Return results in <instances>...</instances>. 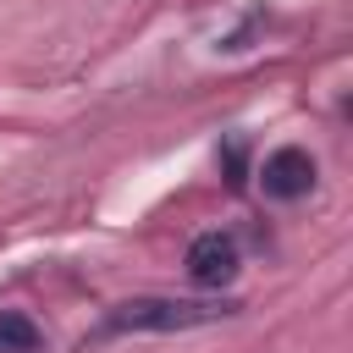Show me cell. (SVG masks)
Wrapping results in <instances>:
<instances>
[{
	"mask_svg": "<svg viewBox=\"0 0 353 353\" xmlns=\"http://www.w3.org/2000/svg\"><path fill=\"white\" fill-rule=\"evenodd\" d=\"M44 347V331L17 314V309H0V353H39Z\"/></svg>",
	"mask_w": 353,
	"mask_h": 353,
	"instance_id": "277c9868",
	"label": "cell"
},
{
	"mask_svg": "<svg viewBox=\"0 0 353 353\" xmlns=\"http://www.w3.org/2000/svg\"><path fill=\"white\" fill-rule=\"evenodd\" d=\"M188 276L193 287H226L237 276V243L226 232H204L188 243Z\"/></svg>",
	"mask_w": 353,
	"mask_h": 353,
	"instance_id": "3957f363",
	"label": "cell"
},
{
	"mask_svg": "<svg viewBox=\"0 0 353 353\" xmlns=\"http://www.w3.org/2000/svg\"><path fill=\"white\" fill-rule=\"evenodd\" d=\"M259 188H265L270 199H303V193L314 188V154L298 149V143L270 149L265 165H259Z\"/></svg>",
	"mask_w": 353,
	"mask_h": 353,
	"instance_id": "7a4b0ae2",
	"label": "cell"
},
{
	"mask_svg": "<svg viewBox=\"0 0 353 353\" xmlns=\"http://www.w3.org/2000/svg\"><path fill=\"white\" fill-rule=\"evenodd\" d=\"M226 314H237V303L232 298H221V303H188V298H127V303H116L110 314H105V336H116V331H193V325H215V320H226Z\"/></svg>",
	"mask_w": 353,
	"mask_h": 353,
	"instance_id": "6da1fadb",
	"label": "cell"
}]
</instances>
